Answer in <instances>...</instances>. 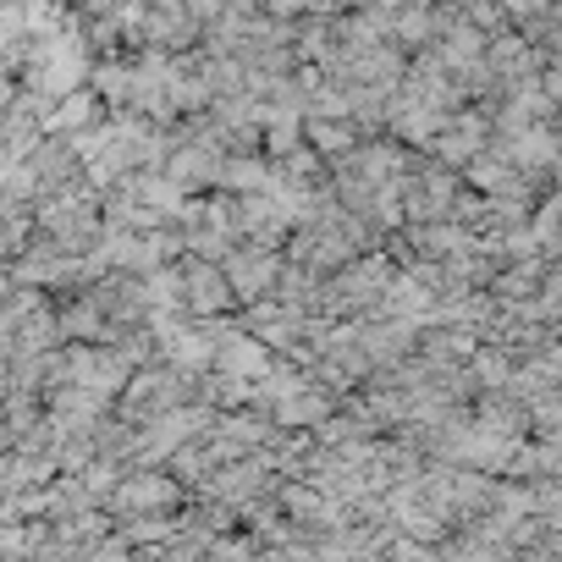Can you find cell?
Here are the masks:
<instances>
[{
  "instance_id": "3957f363",
  "label": "cell",
  "mask_w": 562,
  "mask_h": 562,
  "mask_svg": "<svg viewBox=\"0 0 562 562\" xmlns=\"http://www.w3.org/2000/svg\"><path fill=\"white\" fill-rule=\"evenodd\" d=\"M12 100V89H7V78H0V105H7Z\"/></svg>"
},
{
  "instance_id": "7a4b0ae2",
  "label": "cell",
  "mask_w": 562,
  "mask_h": 562,
  "mask_svg": "<svg viewBox=\"0 0 562 562\" xmlns=\"http://www.w3.org/2000/svg\"><path fill=\"white\" fill-rule=\"evenodd\" d=\"M171 502V480H133V491H122V507H160Z\"/></svg>"
},
{
  "instance_id": "6da1fadb",
  "label": "cell",
  "mask_w": 562,
  "mask_h": 562,
  "mask_svg": "<svg viewBox=\"0 0 562 562\" xmlns=\"http://www.w3.org/2000/svg\"><path fill=\"white\" fill-rule=\"evenodd\" d=\"M232 281H237V293H259L276 281L270 270V254H232Z\"/></svg>"
}]
</instances>
